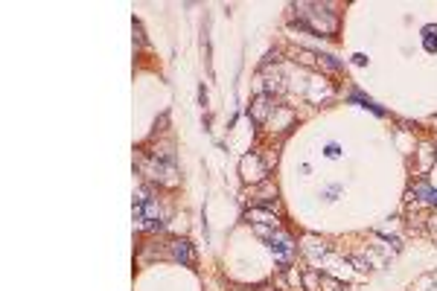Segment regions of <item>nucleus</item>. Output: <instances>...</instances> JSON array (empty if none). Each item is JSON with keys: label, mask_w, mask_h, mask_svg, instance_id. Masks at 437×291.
I'll return each instance as SVG.
<instances>
[{"label": "nucleus", "mask_w": 437, "mask_h": 291, "mask_svg": "<svg viewBox=\"0 0 437 291\" xmlns=\"http://www.w3.org/2000/svg\"><path fill=\"white\" fill-rule=\"evenodd\" d=\"M338 154H341V152H338V146H335V143H332V146H327V157H338Z\"/></svg>", "instance_id": "obj_5"}, {"label": "nucleus", "mask_w": 437, "mask_h": 291, "mask_svg": "<svg viewBox=\"0 0 437 291\" xmlns=\"http://www.w3.org/2000/svg\"><path fill=\"white\" fill-rule=\"evenodd\" d=\"M426 50H429V52H435V50H437V29H435V26H429V29H426Z\"/></svg>", "instance_id": "obj_3"}, {"label": "nucleus", "mask_w": 437, "mask_h": 291, "mask_svg": "<svg viewBox=\"0 0 437 291\" xmlns=\"http://www.w3.org/2000/svg\"><path fill=\"white\" fill-rule=\"evenodd\" d=\"M268 245H271V254H274L280 262H289V259L295 257V242H292V236H286V233H280V230H274V233L268 236Z\"/></svg>", "instance_id": "obj_1"}, {"label": "nucleus", "mask_w": 437, "mask_h": 291, "mask_svg": "<svg viewBox=\"0 0 437 291\" xmlns=\"http://www.w3.org/2000/svg\"><path fill=\"white\" fill-rule=\"evenodd\" d=\"M169 254H172V259H178V262H184V265H192L190 242H172V245H169Z\"/></svg>", "instance_id": "obj_2"}, {"label": "nucleus", "mask_w": 437, "mask_h": 291, "mask_svg": "<svg viewBox=\"0 0 437 291\" xmlns=\"http://www.w3.org/2000/svg\"><path fill=\"white\" fill-rule=\"evenodd\" d=\"M254 117H257V120H265V99H257V108H254Z\"/></svg>", "instance_id": "obj_4"}]
</instances>
